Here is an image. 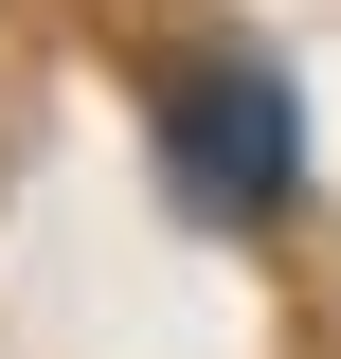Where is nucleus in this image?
I'll return each instance as SVG.
<instances>
[{"label":"nucleus","instance_id":"obj_1","mask_svg":"<svg viewBox=\"0 0 341 359\" xmlns=\"http://www.w3.org/2000/svg\"><path fill=\"white\" fill-rule=\"evenodd\" d=\"M180 180H198L215 216H269V198H288V90L269 72H180Z\"/></svg>","mask_w":341,"mask_h":359}]
</instances>
